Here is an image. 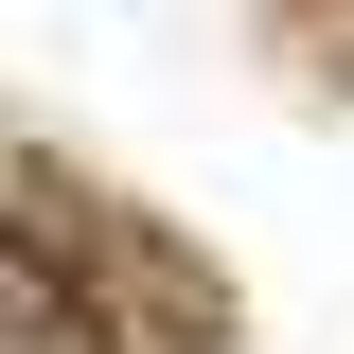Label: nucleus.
<instances>
[{
  "label": "nucleus",
  "instance_id": "f257e3e1",
  "mask_svg": "<svg viewBox=\"0 0 354 354\" xmlns=\"http://www.w3.org/2000/svg\"><path fill=\"white\" fill-rule=\"evenodd\" d=\"M0 354H124L106 319H88V283H71V248H53V213L18 230V266H0Z\"/></svg>",
  "mask_w": 354,
  "mask_h": 354
}]
</instances>
